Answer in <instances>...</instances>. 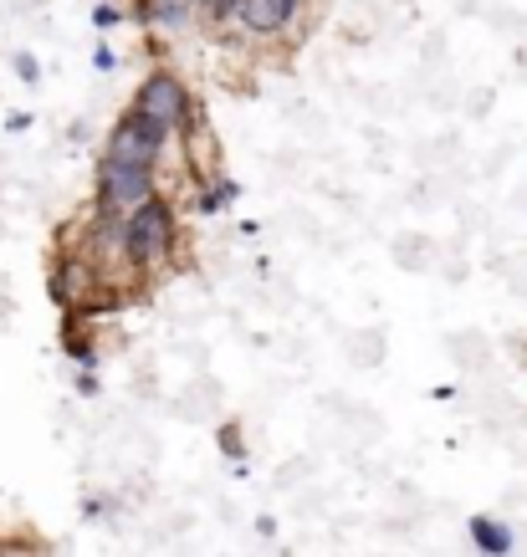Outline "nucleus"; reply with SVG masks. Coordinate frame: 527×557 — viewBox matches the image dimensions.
<instances>
[{
	"mask_svg": "<svg viewBox=\"0 0 527 557\" xmlns=\"http://www.w3.org/2000/svg\"><path fill=\"white\" fill-rule=\"evenodd\" d=\"M180 256V215H174L170 195L154 189L144 205L123 215V267L128 276H154V271L174 267Z\"/></svg>",
	"mask_w": 527,
	"mask_h": 557,
	"instance_id": "obj_1",
	"label": "nucleus"
},
{
	"mask_svg": "<svg viewBox=\"0 0 527 557\" xmlns=\"http://www.w3.org/2000/svg\"><path fill=\"white\" fill-rule=\"evenodd\" d=\"M170 128H159L154 119H144V113H134V108H123L119 119H113V128H108V138H102V153L98 164L102 170H149L159 174V159H164V149H170Z\"/></svg>",
	"mask_w": 527,
	"mask_h": 557,
	"instance_id": "obj_2",
	"label": "nucleus"
},
{
	"mask_svg": "<svg viewBox=\"0 0 527 557\" xmlns=\"http://www.w3.org/2000/svg\"><path fill=\"white\" fill-rule=\"evenodd\" d=\"M134 113H144V119H154L159 128H170V134H180L185 123H195V98H189V87L174 77L170 67H154L144 83H138L134 102H128Z\"/></svg>",
	"mask_w": 527,
	"mask_h": 557,
	"instance_id": "obj_3",
	"label": "nucleus"
},
{
	"mask_svg": "<svg viewBox=\"0 0 527 557\" xmlns=\"http://www.w3.org/2000/svg\"><path fill=\"white\" fill-rule=\"evenodd\" d=\"M159 189V174L149 170H102L98 164V205L93 210H108V215H128L134 205H144Z\"/></svg>",
	"mask_w": 527,
	"mask_h": 557,
	"instance_id": "obj_4",
	"label": "nucleus"
},
{
	"mask_svg": "<svg viewBox=\"0 0 527 557\" xmlns=\"http://www.w3.org/2000/svg\"><path fill=\"white\" fill-rule=\"evenodd\" d=\"M445 354H451V363H456L471 384L497 373V343L487 338L481 327H461V333H451V338H445Z\"/></svg>",
	"mask_w": 527,
	"mask_h": 557,
	"instance_id": "obj_5",
	"label": "nucleus"
},
{
	"mask_svg": "<svg viewBox=\"0 0 527 557\" xmlns=\"http://www.w3.org/2000/svg\"><path fill=\"white\" fill-rule=\"evenodd\" d=\"M185 134V164L189 174H195V185H210V180H221V138H216V128L195 113V123H185L180 128Z\"/></svg>",
	"mask_w": 527,
	"mask_h": 557,
	"instance_id": "obj_6",
	"label": "nucleus"
},
{
	"mask_svg": "<svg viewBox=\"0 0 527 557\" xmlns=\"http://www.w3.org/2000/svg\"><path fill=\"white\" fill-rule=\"evenodd\" d=\"M297 11H303V0H241L236 21L252 36H282V32H292Z\"/></svg>",
	"mask_w": 527,
	"mask_h": 557,
	"instance_id": "obj_7",
	"label": "nucleus"
},
{
	"mask_svg": "<svg viewBox=\"0 0 527 557\" xmlns=\"http://www.w3.org/2000/svg\"><path fill=\"white\" fill-rule=\"evenodd\" d=\"M394 267L409 271V276H436V261H441V240L420 236V231H400L390 246Z\"/></svg>",
	"mask_w": 527,
	"mask_h": 557,
	"instance_id": "obj_8",
	"label": "nucleus"
},
{
	"mask_svg": "<svg viewBox=\"0 0 527 557\" xmlns=\"http://www.w3.org/2000/svg\"><path fill=\"white\" fill-rule=\"evenodd\" d=\"M180 405H185V420H221L225 414V384L216 373H195L185 388H180Z\"/></svg>",
	"mask_w": 527,
	"mask_h": 557,
	"instance_id": "obj_9",
	"label": "nucleus"
},
{
	"mask_svg": "<svg viewBox=\"0 0 527 557\" xmlns=\"http://www.w3.org/2000/svg\"><path fill=\"white\" fill-rule=\"evenodd\" d=\"M343 354H348V363H358V369H379V363L390 358V333L369 322V327H358V333L343 338Z\"/></svg>",
	"mask_w": 527,
	"mask_h": 557,
	"instance_id": "obj_10",
	"label": "nucleus"
},
{
	"mask_svg": "<svg viewBox=\"0 0 527 557\" xmlns=\"http://www.w3.org/2000/svg\"><path fill=\"white\" fill-rule=\"evenodd\" d=\"M62 348L72 354V363L93 369V363H98V343H93V318H83V312H68V318H62Z\"/></svg>",
	"mask_w": 527,
	"mask_h": 557,
	"instance_id": "obj_11",
	"label": "nucleus"
},
{
	"mask_svg": "<svg viewBox=\"0 0 527 557\" xmlns=\"http://www.w3.org/2000/svg\"><path fill=\"white\" fill-rule=\"evenodd\" d=\"M471 547L481 557H512V527L497 517H471Z\"/></svg>",
	"mask_w": 527,
	"mask_h": 557,
	"instance_id": "obj_12",
	"label": "nucleus"
},
{
	"mask_svg": "<svg viewBox=\"0 0 527 557\" xmlns=\"http://www.w3.org/2000/svg\"><path fill=\"white\" fill-rule=\"evenodd\" d=\"M231 195H236V185H231V180H210V185H200V195H195V210H200V215H216V210H225V200H231Z\"/></svg>",
	"mask_w": 527,
	"mask_h": 557,
	"instance_id": "obj_13",
	"label": "nucleus"
},
{
	"mask_svg": "<svg viewBox=\"0 0 527 557\" xmlns=\"http://www.w3.org/2000/svg\"><path fill=\"white\" fill-rule=\"evenodd\" d=\"M466 271H471V261H466V251H461L456 240H451V246H441L436 276H441V282H466Z\"/></svg>",
	"mask_w": 527,
	"mask_h": 557,
	"instance_id": "obj_14",
	"label": "nucleus"
},
{
	"mask_svg": "<svg viewBox=\"0 0 527 557\" xmlns=\"http://www.w3.org/2000/svg\"><path fill=\"white\" fill-rule=\"evenodd\" d=\"M221 450H225L231 460L246 456V435H241V424H221Z\"/></svg>",
	"mask_w": 527,
	"mask_h": 557,
	"instance_id": "obj_15",
	"label": "nucleus"
},
{
	"mask_svg": "<svg viewBox=\"0 0 527 557\" xmlns=\"http://www.w3.org/2000/svg\"><path fill=\"white\" fill-rule=\"evenodd\" d=\"M236 5L241 0H200V11L210 21H236Z\"/></svg>",
	"mask_w": 527,
	"mask_h": 557,
	"instance_id": "obj_16",
	"label": "nucleus"
},
{
	"mask_svg": "<svg viewBox=\"0 0 527 557\" xmlns=\"http://www.w3.org/2000/svg\"><path fill=\"white\" fill-rule=\"evenodd\" d=\"M307 471H312L307 460H287V466H282V475H277V481H282V486H292V481H303Z\"/></svg>",
	"mask_w": 527,
	"mask_h": 557,
	"instance_id": "obj_17",
	"label": "nucleus"
},
{
	"mask_svg": "<svg viewBox=\"0 0 527 557\" xmlns=\"http://www.w3.org/2000/svg\"><path fill=\"white\" fill-rule=\"evenodd\" d=\"M16 72H21V83H36V77H41L36 57H26V51H16Z\"/></svg>",
	"mask_w": 527,
	"mask_h": 557,
	"instance_id": "obj_18",
	"label": "nucleus"
},
{
	"mask_svg": "<svg viewBox=\"0 0 527 557\" xmlns=\"http://www.w3.org/2000/svg\"><path fill=\"white\" fill-rule=\"evenodd\" d=\"M502 348H507L512 358H523V363H527V338H523V333H507V338H502Z\"/></svg>",
	"mask_w": 527,
	"mask_h": 557,
	"instance_id": "obj_19",
	"label": "nucleus"
},
{
	"mask_svg": "<svg viewBox=\"0 0 527 557\" xmlns=\"http://www.w3.org/2000/svg\"><path fill=\"white\" fill-rule=\"evenodd\" d=\"M93 21H98V26H119V5H98Z\"/></svg>",
	"mask_w": 527,
	"mask_h": 557,
	"instance_id": "obj_20",
	"label": "nucleus"
}]
</instances>
